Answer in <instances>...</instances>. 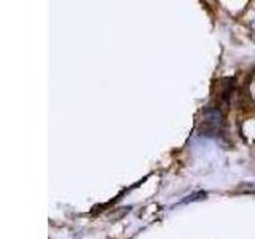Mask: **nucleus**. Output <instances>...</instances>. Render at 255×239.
I'll use <instances>...</instances> for the list:
<instances>
[{"label": "nucleus", "mask_w": 255, "mask_h": 239, "mask_svg": "<svg viewBox=\"0 0 255 239\" xmlns=\"http://www.w3.org/2000/svg\"><path fill=\"white\" fill-rule=\"evenodd\" d=\"M203 124L211 127L212 131H219L223 124V115L217 109H206L203 112Z\"/></svg>", "instance_id": "f257e3e1"}]
</instances>
